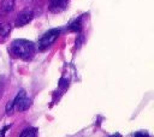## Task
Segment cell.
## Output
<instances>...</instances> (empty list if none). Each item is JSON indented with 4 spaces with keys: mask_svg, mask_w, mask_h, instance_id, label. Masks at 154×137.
Segmentation results:
<instances>
[{
    "mask_svg": "<svg viewBox=\"0 0 154 137\" xmlns=\"http://www.w3.org/2000/svg\"><path fill=\"white\" fill-rule=\"evenodd\" d=\"M11 52L13 55L26 60L34 55L35 44L28 40H14L11 44Z\"/></svg>",
    "mask_w": 154,
    "mask_h": 137,
    "instance_id": "1",
    "label": "cell"
},
{
    "mask_svg": "<svg viewBox=\"0 0 154 137\" xmlns=\"http://www.w3.org/2000/svg\"><path fill=\"white\" fill-rule=\"evenodd\" d=\"M13 105L17 108V111H19V112H24L30 107V100L26 96L25 90H19V93L17 94V96L13 100Z\"/></svg>",
    "mask_w": 154,
    "mask_h": 137,
    "instance_id": "2",
    "label": "cell"
},
{
    "mask_svg": "<svg viewBox=\"0 0 154 137\" xmlns=\"http://www.w3.org/2000/svg\"><path fill=\"white\" fill-rule=\"evenodd\" d=\"M60 30L59 29H52L48 32H46L38 41V47L41 49H45L47 47H49L52 43H54V41L57 40V37L59 36Z\"/></svg>",
    "mask_w": 154,
    "mask_h": 137,
    "instance_id": "3",
    "label": "cell"
},
{
    "mask_svg": "<svg viewBox=\"0 0 154 137\" xmlns=\"http://www.w3.org/2000/svg\"><path fill=\"white\" fill-rule=\"evenodd\" d=\"M34 18V11L31 8H24L20 11L16 18V26H24L30 23Z\"/></svg>",
    "mask_w": 154,
    "mask_h": 137,
    "instance_id": "4",
    "label": "cell"
},
{
    "mask_svg": "<svg viewBox=\"0 0 154 137\" xmlns=\"http://www.w3.org/2000/svg\"><path fill=\"white\" fill-rule=\"evenodd\" d=\"M66 5H67V0H51L49 8L52 12L57 13L64 11L66 8Z\"/></svg>",
    "mask_w": 154,
    "mask_h": 137,
    "instance_id": "5",
    "label": "cell"
},
{
    "mask_svg": "<svg viewBox=\"0 0 154 137\" xmlns=\"http://www.w3.org/2000/svg\"><path fill=\"white\" fill-rule=\"evenodd\" d=\"M14 2H16V0H1V5H0L1 11L5 12V13L13 11V8H14Z\"/></svg>",
    "mask_w": 154,
    "mask_h": 137,
    "instance_id": "6",
    "label": "cell"
},
{
    "mask_svg": "<svg viewBox=\"0 0 154 137\" xmlns=\"http://www.w3.org/2000/svg\"><path fill=\"white\" fill-rule=\"evenodd\" d=\"M11 32V25L8 23H1L0 24V36L6 37Z\"/></svg>",
    "mask_w": 154,
    "mask_h": 137,
    "instance_id": "7",
    "label": "cell"
},
{
    "mask_svg": "<svg viewBox=\"0 0 154 137\" xmlns=\"http://www.w3.org/2000/svg\"><path fill=\"white\" fill-rule=\"evenodd\" d=\"M13 108H14V105H13V100L12 101H8L7 102V105H6V113L7 114H11L12 112H13Z\"/></svg>",
    "mask_w": 154,
    "mask_h": 137,
    "instance_id": "8",
    "label": "cell"
},
{
    "mask_svg": "<svg viewBox=\"0 0 154 137\" xmlns=\"http://www.w3.org/2000/svg\"><path fill=\"white\" fill-rule=\"evenodd\" d=\"M70 29H71L72 31H78V30L81 29V23H79V20H76L75 23H72L71 26H70Z\"/></svg>",
    "mask_w": 154,
    "mask_h": 137,
    "instance_id": "9",
    "label": "cell"
},
{
    "mask_svg": "<svg viewBox=\"0 0 154 137\" xmlns=\"http://www.w3.org/2000/svg\"><path fill=\"white\" fill-rule=\"evenodd\" d=\"M10 127H11V125H6V126H4V127H2V130L0 131V137H5V132H6Z\"/></svg>",
    "mask_w": 154,
    "mask_h": 137,
    "instance_id": "10",
    "label": "cell"
},
{
    "mask_svg": "<svg viewBox=\"0 0 154 137\" xmlns=\"http://www.w3.org/2000/svg\"><path fill=\"white\" fill-rule=\"evenodd\" d=\"M25 137H35V130L34 129H29V131H28Z\"/></svg>",
    "mask_w": 154,
    "mask_h": 137,
    "instance_id": "11",
    "label": "cell"
},
{
    "mask_svg": "<svg viewBox=\"0 0 154 137\" xmlns=\"http://www.w3.org/2000/svg\"><path fill=\"white\" fill-rule=\"evenodd\" d=\"M134 137H149L147 133H143V132H136L134 135Z\"/></svg>",
    "mask_w": 154,
    "mask_h": 137,
    "instance_id": "12",
    "label": "cell"
},
{
    "mask_svg": "<svg viewBox=\"0 0 154 137\" xmlns=\"http://www.w3.org/2000/svg\"><path fill=\"white\" fill-rule=\"evenodd\" d=\"M112 137H122V136H120V135H119V133H117V135H113V136H112Z\"/></svg>",
    "mask_w": 154,
    "mask_h": 137,
    "instance_id": "13",
    "label": "cell"
}]
</instances>
